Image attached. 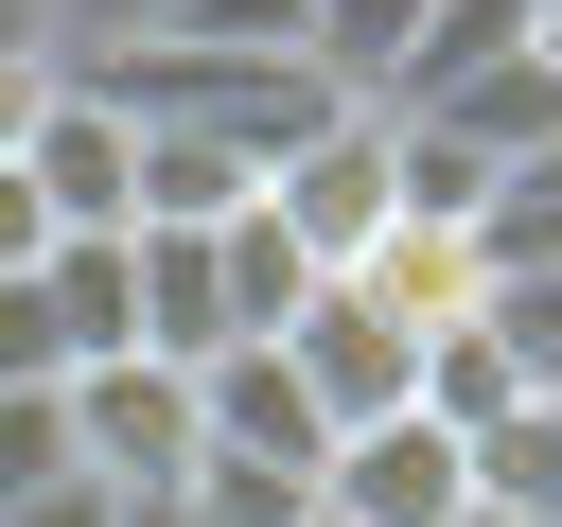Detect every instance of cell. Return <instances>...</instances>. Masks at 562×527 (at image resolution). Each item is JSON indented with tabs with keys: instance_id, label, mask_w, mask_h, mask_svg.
<instances>
[{
	"instance_id": "6da1fadb",
	"label": "cell",
	"mask_w": 562,
	"mask_h": 527,
	"mask_svg": "<svg viewBox=\"0 0 562 527\" xmlns=\"http://www.w3.org/2000/svg\"><path fill=\"white\" fill-rule=\"evenodd\" d=\"M53 422H70V474H88V492H176V474H193V369H158V351L70 369Z\"/></svg>"
},
{
	"instance_id": "7a4b0ae2",
	"label": "cell",
	"mask_w": 562,
	"mask_h": 527,
	"mask_svg": "<svg viewBox=\"0 0 562 527\" xmlns=\"http://www.w3.org/2000/svg\"><path fill=\"white\" fill-rule=\"evenodd\" d=\"M263 211H281V246H299L316 281H351V264L386 246V123H369V105H334V123L263 176Z\"/></svg>"
},
{
	"instance_id": "3957f363",
	"label": "cell",
	"mask_w": 562,
	"mask_h": 527,
	"mask_svg": "<svg viewBox=\"0 0 562 527\" xmlns=\"http://www.w3.org/2000/svg\"><path fill=\"white\" fill-rule=\"evenodd\" d=\"M316 509H334V527H474V457H457L422 404H386V422H351V439L316 457Z\"/></svg>"
},
{
	"instance_id": "277c9868",
	"label": "cell",
	"mask_w": 562,
	"mask_h": 527,
	"mask_svg": "<svg viewBox=\"0 0 562 527\" xmlns=\"http://www.w3.org/2000/svg\"><path fill=\"white\" fill-rule=\"evenodd\" d=\"M123 176H140V123L105 105V88H35V123H18V193L53 211V246H88V228H123Z\"/></svg>"
},
{
	"instance_id": "5b68a950",
	"label": "cell",
	"mask_w": 562,
	"mask_h": 527,
	"mask_svg": "<svg viewBox=\"0 0 562 527\" xmlns=\"http://www.w3.org/2000/svg\"><path fill=\"white\" fill-rule=\"evenodd\" d=\"M263 351L299 369V404H316L334 439H351V422H386V404L422 386V334H404V316H369L351 281H316V299H299V334H263Z\"/></svg>"
},
{
	"instance_id": "8992f818",
	"label": "cell",
	"mask_w": 562,
	"mask_h": 527,
	"mask_svg": "<svg viewBox=\"0 0 562 527\" xmlns=\"http://www.w3.org/2000/svg\"><path fill=\"white\" fill-rule=\"evenodd\" d=\"M404 123H439V141L492 158V176H527V158H562V70H544V53H492V70H457V88L404 105Z\"/></svg>"
},
{
	"instance_id": "52a82bcc",
	"label": "cell",
	"mask_w": 562,
	"mask_h": 527,
	"mask_svg": "<svg viewBox=\"0 0 562 527\" xmlns=\"http://www.w3.org/2000/svg\"><path fill=\"white\" fill-rule=\"evenodd\" d=\"M263 176L228 158V141H193V123H140V176H123V228H228Z\"/></svg>"
},
{
	"instance_id": "ba28073f",
	"label": "cell",
	"mask_w": 562,
	"mask_h": 527,
	"mask_svg": "<svg viewBox=\"0 0 562 527\" xmlns=\"http://www.w3.org/2000/svg\"><path fill=\"white\" fill-rule=\"evenodd\" d=\"M211 281H228V351H263V334H299V299H316V264L281 246V211L246 193L228 228H211Z\"/></svg>"
},
{
	"instance_id": "9c48e42d",
	"label": "cell",
	"mask_w": 562,
	"mask_h": 527,
	"mask_svg": "<svg viewBox=\"0 0 562 527\" xmlns=\"http://www.w3.org/2000/svg\"><path fill=\"white\" fill-rule=\"evenodd\" d=\"M351 299H369V316H404V334H457V316H474V246H457V228H404V211H386V246L351 264Z\"/></svg>"
},
{
	"instance_id": "30bf717a",
	"label": "cell",
	"mask_w": 562,
	"mask_h": 527,
	"mask_svg": "<svg viewBox=\"0 0 562 527\" xmlns=\"http://www.w3.org/2000/svg\"><path fill=\"white\" fill-rule=\"evenodd\" d=\"M457 457H474V509H492V527H562V404H544V386H527L509 422H474Z\"/></svg>"
},
{
	"instance_id": "8fae6325",
	"label": "cell",
	"mask_w": 562,
	"mask_h": 527,
	"mask_svg": "<svg viewBox=\"0 0 562 527\" xmlns=\"http://www.w3.org/2000/svg\"><path fill=\"white\" fill-rule=\"evenodd\" d=\"M492 53H527V0H422V53H404V88H386L369 123L439 105V88H457V70H492Z\"/></svg>"
},
{
	"instance_id": "7c38bea8",
	"label": "cell",
	"mask_w": 562,
	"mask_h": 527,
	"mask_svg": "<svg viewBox=\"0 0 562 527\" xmlns=\"http://www.w3.org/2000/svg\"><path fill=\"white\" fill-rule=\"evenodd\" d=\"M404 404H422L439 439H474V422H509V404H527V369H509V351L457 316V334H422V386H404Z\"/></svg>"
},
{
	"instance_id": "4fadbf2b",
	"label": "cell",
	"mask_w": 562,
	"mask_h": 527,
	"mask_svg": "<svg viewBox=\"0 0 562 527\" xmlns=\"http://www.w3.org/2000/svg\"><path fill=\"white\" fill-rule=\"evenodd\" d=\"M158 35L176 53H228V70H316V0H176Z\"/></svg>"
},
{
	"instance_id": "5bb4252c",
	"label": "cell",
	"mask_w": 562,
	"mask_h": 527,
	"mask_svg": "<svg viewBox=\"0 0 562 527\" xmlns=\"http://www.w3.org/2000/svg\"><path fill=\"white\" fill-rule=\"evenodd\" d=\"M35 299L70 316V369H105V351H123V228H88V246H53V264H35Z\"/></svg>"
},
{
	"instance_id": "9a60e30c",
	"label": "cell",
	"mask_w": 562,
	"mask_h": 527,
	"mask_svg": "<svg viewBox=\"0 0 562 527\" xmlns=\"http://www.w3.org/2000/svg\"><path fill=\"white\" fill-rule=\"evenodd\" d=\"M176 509H193V527H299V509H316V474H281V457H211V439H193Z\"/></svg>"
},
{
	"instance_id": "2e32d148",
	"label": "cell",
	"mask_w": 562,
	"mask_h": 527,
	"mask_svg": "<svg viewBox=\"0 0 562 527\" xmlns=\"http://www.w3.org/2000/svg\"><path fill=\"white\" fill-rule=\"evenodd\" d=\"M70 474V422H53V386H0V509L18 492H53Z\"/></svg>"
},
{
	"instance_id": "e0dca14e",
	"label": "cell",
	"mask_w": 562,
	"mask_h": 527,
	"mask_svg": "<svg viewBox=\"0 0 562 527\" xmlns=\"http://www.w3.org/2000/svg\"><path fill=\"white\" fill-rule=\"evenodd\" d=\"M0 386H70V316L35 281H0Z\"/></svg>"
},
{
	"instance_id": "ac0fdd59",
	"label": "cell",
	"mask_w": 562,
	"mask_h": 527,
	"mask_svg": "<svg viewBox=\"0 0 562 527\" xmlns=\"http://www.w3.org/2000/svg\"><path fill=\"white\" fill-rule=\"evenodd\" d=\"M35 264H53V211H35V193H18V158H0V281H35Z\"/></svg>"
},
{
	"instance_id": "d6986e66",
	"label": "cell",
	"mask_w": 562,
	"mask_h": 527,
	"mask_svg": "<svg viewBox=\"0 0 562 527\" xmlns=\"http://www.w3.org/2000/svg\"><path fill=\"white\" fill-rule=\"evenodd\" d=\"M158 18H176V0H53V35H70V53H105V35H158Z\"/></svg>"
},
{
	"instance_id": "ffe728a7",
	"label": "cell",
	"mask_w": 562,
	"mask_h": 527,
	"mask_svg": "<svg viewBox=\"0 0 562 527\" xmlns=\"http://www.w3.org/2000/svg\"><path fill=\"white\" fill-rule=\"evenodd\" d=\"M105 509H123V492H88V474H53V492H18L0 527H105Z\"/></svg>"
},
{
	"instance_id": "44dd1931",
	"label": "cell",
	"mask_w": 562,
	"mask_h": 527,
	"mask_svg": "<svg viewBox=\"0 0 562 527\" xmlns=\"http://www.w3.org/2000/svg\"><path fill=\"white\" fill-rule=\"evenodd\" d=\"M0 70H70V35H53V0H0Z\"/></svg>"
},
{
	"instance_id": "7402d4cb",
	"label": "cell",
	"mask_w": 562,
	"mask_h": 527,
	"mask_svg": "<svg viewBox=\"0 0 562 527\" xmlns=\"http://www.w3.org/2000/svg\"><path fill=\"white\" fill-rule=\"evenodd\" d=\"M35 88H53V70H0V158H18V123H35Z\"/></svg>"
},
{
	"instance_id": "603a6c76",
	"label": "cell",
	"mask_w": 562,
	"mask_h": 527,
	"mask_svg": "<svg viewBox=\"0 0 562 527\" xmlns=\"http://www.w3.org/2000/svg\"><path fill=\"white\" fill-rule=\"evenodd\" d=\"M105 527H193V509H176V492H123V509H105Z\"/></svg>"
},
{
	"instance_id": "cb8c5ba5",
	"label": "cell",
	"mask_w": 562,
	"mask_h": 527,
	"mask_svg": "<svg viewBox=\"0 0 562 527\" xmlns=\"http://www.w3.org/2000/svg\"><path fill=\"white\" fill-rule=\"evenodd\" d=\"M527 53H544V70H562V0H527Z\"/></svg>"
},
{
	"instance_id": "d4e9b609",
	"label": "cell",
	"mask_w": 562,
	"mask_h": 527,
	"mask_svg": "<svg viewBox=\"0 0 562 527\" xmlns=\"http://www.w3.org/2000/svg\"><path fill=\"white\" fill-rule=\"evenodd\" d=\"M299 527H334V509H299Z\"/></svg>"
},
{
	"instance_id": "484cf974",
	"label": "cell",
	"mask_w": 562,
	"mask_h": 527,
	"mask_svg": "<svg viewBox=\"0 0 562 527\" xmlns=\"http://www.w3.org/2000/svg\"><path fill=\"white\" fill-rule=\"evenodd\" d=\"M544 404H562V369H544Z\"/></svg>"
},
{
	"instance_id": "4316f807",
	"label": "cell",
	"mask_w": 562,
	"mask_h": 527,
	"mask_svg": "<svg viewBox=\"0 0 562 527\" xmlns=\"http://www.w3.org/2000/svg\"><path fill=\"white\" fill-rule=\"evenodd\" d=\"M474 527H492V509H474Z\"/></svg>"
}]
</instances>
